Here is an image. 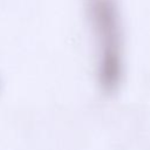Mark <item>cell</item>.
I'll return each mask as SVG.
<instances>
[{
	"label": "cell",
	"mask_w": 150,
	"mask_h": 150,
	"mask_svg": "<svg viewBox=\"0 0 150 150\" xmlns=\"http://www.w3.org/2000/svg\"><path fill=\"white\" fill-rule=\"evenodd\" d=\"M84 13L91 32L95 73L100 89L114 95L124 77V27L118 0H84Z\"/></svg>",
	"instance_id": "1"
}]
</instances>
